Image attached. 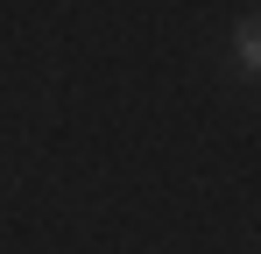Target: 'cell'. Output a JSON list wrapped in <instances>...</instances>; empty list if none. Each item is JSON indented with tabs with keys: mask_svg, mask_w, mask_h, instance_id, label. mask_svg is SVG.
I'll list each match as a JSON object with an SVG mask.
<instances>
[{
	"mask_svg": "<svg viewBox=\"0 0 261 254\" xmlns=\"http://www.w3.org/2000/svg\"><path fill=\"white\" fill-rule=\"evenodd\" d=\"M233 49H240V71H247V78H261V14H240Z\"/></svg>",
	"mask_w": 261,
	"mask_h": 254,
	"instance_id": "obj_1",
	"label": "cell"
}]
</instances>
